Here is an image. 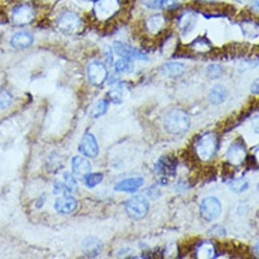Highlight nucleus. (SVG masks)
Masks as SVG:
<instances>
[{"mask_svg": "<svg viewBox=\"0 0 259 259\" xmlns=\"http://www.w3.org/2000/svg\"><path fill=\"white\" fill-rule=\"evenodd\" d=\"M203 2H211V0H203Z\"/></svg>", "mask_w": 259, "mask_h": 259, "instance_id": "obj_40", "label": "nucleus"}, {"mask_svg": "<svg viewBox=\"0 0 259 259\" xmlns=\"http://www.w3.org/2000/svg\"><path fill=\"white\" fill-rule=\"evenodd\" d=\"M105 61L108 65H113V50L109 47L105 50Z\"/></svg>", "mask_w": 259, "mask_h": 259, "instance_id": "obj_35", "label": "nucleus"}, {"mask_svg": "<svg viewBox=\"0 0 259 259\" xmlns=\"http://www.w3.org/2000/svg\"><path fill=\"white\" fill-rule=\"evenodd\" d=\"M113 70L116 74H131L135 70V65H133L132 60H127V58H119L116 61H113Z\"/></svg>", "mask_w": 259, "mask_h": 259, "instance_id": "obj_24", "label": "nucleus"}, {"mask_svg": "<svg viewBox=\"0 0 259 259\" xmlns=\"http://www.w3.org/2000/svg\"><path fill=\"white\" fill-rule=\"evenodd\" d=\"M44 201H46V196L42 194L41 197H38V200H37V203H35V207H37V208H41Z\"/></svg>", "mask_w": 259, "mask_h": 259, "instance_id": "obj_38", "label": "nucleus"}, {"mask_svg": "<svg viewBox=\"0 0 259 259\" xmlns=\"http://www.w3.org/2000/svg\"><path fill=\"white\" fill-rule=\"evenodd\" d=\"M149 210H150V204L145 196H133L125 203V211H126L127 217L135 221L143 220L149 214Z\"/></svg>", "mask_w": 259, "mask_h": 259, "instance_id": "obj_4", "label": "nucleus"}, {"mask_svg": "<svg viewBox=\"0 0 259 259\" xmlns=\"http://www.w3.org/2000/svg\"><path fill=\"white\" fill-rule=\"evenodd\" d=\"M197 258H215L217 256V249L212 242L208 241H203L197 245L196 249Z\"/></svg>", "mask_w": 259, "mask_h": 259, "instance_id": "obj_23", "label": "nucleus"}, {"mask_svg": "<svg viewBox=\"0 0 259 259\" xmlns=\"http://www.w3.org/2000/svg\"><path fill=\"white\" fill-rule=\"evenodd\" d=\"M143 5L149 9H166L164 0H143Z\"/></svg>", "mask_w": 259, "mask_h": 259, "instance_id": "obj_32", "label": "nucleus"}, {"mask_svg": "<svg viewBox=\"0 0 259 259\" xmlns=\"http://www.w3.org/2000/svg\"><path fill=\"white\" fill-rule=\"evenodd\" d=\"M252 85V94H256V95H258V81H255Z\"/></svg>", "mask_w": 259, "mask_h": 259, "instance_id": "obj_39", "label": "nucleus"}, {"mask_svg": "<svg viewBox=\"0 0 259 259\" xmlns=\"http://www.w3.org/2000/svg\"><path fill=\"white\" fill-rule=\"evenodd\" d=\"M56 24L57 28L64 34H77L78 31H81V28H82V19L75 12L65 10L57 17Z\"/></svg>", "mask_w": 259, "mask_h": 259, "instance_id": "obj_3", "label": "nucleus"}, {"mask_svg": "<svg viewBox=\"0 0 259 259\" xmlns=\"http://www.w3.org/2000/svg\"><path fill=\"white\" fill-rule=\"evenodd\" d=\"M177 166H179V161L176 159V156L166 154L156 161L153 170L159 177H173L176 175Z\"/></svg>", "mask_w": 259, "mask_h": 259, "instance_id": "obj_11", "label": "nucleus"}, {"mask_svg": "<svg viewBox=\"0 0 259 259\" xmlns=\"http://www.w3.org/2000/svg\"><path fill=\"white\" fill-rule=\"evenodd\" d=\"M145 184L143 177H129L122 182H118L115 184V190L120 191V193H136L140 190Z\"/></svg>", "mask_w": 259, "mask_h": 259, "instance_id": "obj_15", "label": "nucleus"}, {"mask_svg": "<svg viewBox=\"0 0 259 259\" xmlns=\"http://www.w3.org/2000/svg\"><path fill=\"white\" fill-rule=\"evenodd\" d=\"M166 26V16L163 14H153L149 16L145 21V27H146L147 33H150L152 35H156L161 33L164 30Z\"/></svg>", "mask_w": 259, "mask_h": 259, "instance_id": "obj_16", "label": "nucleus"}, {"mask_svg": "<svg viewBox=\"0 0 259 259\" xmlns=\"http://www.w3.org/2000/svg\"><path fill=\"white\" fill-rule=\"evenodd\" d=\"M35 19V9L31 5H19L12 12V23L14 26H27Z\"/></svg>", "mask_w": 259, "mask_h": 259, "instance_id": "obj_10", "label": "nucleus"}, {"mask_svg": "<svg viewBox=\"0 0 259 259\" xmlns=\"http://www.w3.org/2000/svg\"><path fill=\"white\" fill-rule=\"evenodd\" d=\"M78 208V201L75 197L72 194H65V196H60L54 203V210L58 214H63V215H68L75 212Z\"/></svg>", "mask_w": 259, "mask_h": 259, "instance_id": "obj_14", "label": "nucleus"}, {"mask_svg": "<svg viewBox=\"0 0 259 259\" xmlns=\"http://www.w3.org/2000/svg\"><path fill=\"white\" fill-rule=\"evenodd\" d=\"M227 159L234 166H241L246 160V146L242 140L232 142L231 146L227 150Z\"/></svg>", "mask_w": 259, "mask_h": 259, "instance_id": "obj_13", "label": "nucleus"}, {"mask_svg": "<svg viewBox=\"0 0 259 259\" xmlns=\"http://www.w3.org/2000/svg\"><path fill=\"white\" fill-rule=\"evenodd\" d=\"M119 0H95L94 14L98 20H109L119 13Z\"/></svg>", "mask_w": 259, "mask_h": 259, "instance_id": "obj_7", "label": "nucleus"}, {"mask_svg": "<svg viewBox=\"0 0 259 259\" xmlns=\"http://www.w3.org/2000/svg\"><path fill=\"white\" fill-rule=\"evenodd\" d=\"M228 99V90L224 85H214L208 92V101L212 105H221Z\"/></svg>", "mask_w": 259, "mask_h": 259, "instance_id": "obj_20", "label": "nucleus"}, {"mask_svg": "<svg viewBox=\"0 0 259 259\" xmlns=\"http://www.w3.org/2000/svg\"><path fill=\"white\" fill-rule=\"evenodd\" d=\"M164 3H166V7H177L179 6V0H164Z\"/></svg>", "mask_w": 259, "mask_h": 259, "instance_id": "obj_37", "label": "nucleus"}, {"mask_svg": "<svg viewBox=\"0 0 259 259\" xmlns=\"http://www.w3.org/2000/svg\"><path fill=\"white\" fill-rule=\"evenodd\" d=\"M108 109H109V101L108 99H99L98 102L94 105V108H92V116L95 119L101 118V116H104L108 112Z\"/></svg>", "mask_w": 259, "mask_h": 259, "instance_id": "obj_28", "label": "nucleus"}, {"mask_svg": "<svg viewBox=\"0 0 259 259\" xmlns=\"http://www.w3.org/2000/svg\"><path fill=\"white\" fill-rule=\"evenodd\" d=\"M71 168H72V175L82 177L91 171L92 164L91 161L88 160V157H85V156H74L72 161H71Z\"/></svg>", "mask_w": 259, "mask_h": 259, "instance_id": "obj_19", "label": "nucleus"}, {"mask_svg": "<svg viewBox=\"0 0 259 259\" xmlns=\"http://www.w3.org/2000/svg\"><path fill=\"white\" fill-rule=\"evenodd\" d=\"M113 53L120 58H127V60H139V61H149V57L140 51V50L135 49L133 46L127 44L125 41H115L113 42Z\"/></svg>", "mask_w": 259, "mask_h": 259, "instance_id": "obj_8", "label": "nucleus"}, {"mask_svg": "<svg viewBox=\"0 0 259 259\" xmlns=\"http://www.w3.org/2000/svg\"><path fill=\"white\" fill-rule=\"evenodd\" d=\"M78 183L75 180L74 175H71L68 171L63 173L60 179H57L54 182V189L53 193L58 194V196H65V194H74L77 193Z\"/></svg>", "mask_w": 259, "mask_h": 259, "instance_id": "obj_9", "label": "nucleus"}, {"mask_svg": "<svg viewBox=\"0 0 259 259\" xmlns=\"http://www.w3.org/2000/svg\"><path fill=\"white\" fill-rule=\"evenodd\" d=\"M197 23V16L193 12H186L179 17V27L183 33H190Z\"/></svg>", "mask_w": 259, "mask_h": 259, "instance_id": "obj_22", "label": "nucleus"}, {"mask_svg": "<svg viewBox=\"0 0 259 259\" xmlns=\"http://www.w3.org/2000/svg\"><path fill=\"white\" fill-rule=\"evenodd\" d=\"M104 180V175L102 173H87L85 176H82V182H84L85 187L88 189H94L97 187L98 184H101Z\"/></svg>", "mask_w": 259, "mask_h": 259, "instance_id": "obj_26", "label": "nucleus"}, {"mask_svg": "<svg viewBox=\"0 0 259 259\" xmlns=\"http://www.w3.org/2000/svg\"><path fill=\"white\" fill-rule=\"evenodd\" d=\"M160 70L164 75H168V77H182L183 74H186V71L189 70V67L187 64L171 61V63L164 64Z\"/></svg>", "mask_w": 259, "mask_h": 259, "instance_id": "obj_21", "label": "nucleus"}, {"mask_svg": "<svg viewBox=\"0 0 259 259\" xmlns=\"http://www.w3.org/2000/svg\"><path fill=\"white\" fill-rule=\"evenodd\" d=\"M104 249V245H102V241L95 237H88L82 241V251L85 252L87 256L90 258H97L101 255Z\"/></svg>", "mask_w": 259, "mask_h": 259, "instance_id": "obj_18", "label": "nucleus"}, {"mask_svg": "<svg viewBox=\"0 0 259 259\" xmlns=\"http://www.w3.org/2000/svg\"><path fill=\"white\" fill-rule=\"evenodd\" d=\"M221 212H223V204L217 197H205L200 204V217L207 223H212L218 220Z\"/></svg>", "mask_w": 259, "mask_h": 259, "instance_id": "obj_5", "label": "nucleus"}, {"mask_svg": "<svg viewBox=\"0 0 259 259\" xmlns=\"http://www.w3.org/2000/svg\"><path fill=\"white\" fill-rule=\"evenodd\" d=\"M33 42H34V37L28 31H19L10 38V44L14 50H26L31 47Z\"/></svg>", "mask_w": 259, "mask_h": 259, "instance_id": "obj_17", "label": "nucleus"}, {"mask_svg": "<svg viewBox=\"0 0 259 259\" xmlns=\"http://www.w3.org/2000/svg\"><path fill=\"white\" fill-rule=\"evenodd\" d=\"M78 150H79V153L85 156V157H88V159L97 157L99 154L98 140H97V138L91 132H85L82 139L79 142Z\"/></svg>", "mask_w": 259, "mask_h": 259, "instance_id": "obj_12", "label": "nucleus"}, {"mask_svg": "<svg viewBox=\"0 0 259 259\" xmlns=\"http://www.w3.org/2000/svg\"><path fill=\"white\" fill-rule=\"evenodd\" d=\"M175 190L177 191V193H184V191H187L189 190V184L186 182H179L177 184H176Z\"/></svg>", "mask_w": 259, "mask_h": 259, "instance_id": "obj_36", "label": "nucleus"}, {"mask_svg": "<svg viewBox=\"0 0 259 259\" xmlns=\"http://www.w3.org/2000/svg\"><path fill=\"white\" fill-rule=\"evenodd\" d=\"M163 126L164 131L170 135L182 136L187 132L191 126V119L190 115L180 108H175L168 111L164 118H163Z\"/></svg>", "mask_w": 259, "mask_h": 259, "instance_id": "obj_1", "label": "nucleus"}, {"mask_svg": "<svg viewBox=\"0 0 259 259\" xmlns=\"http://www.w3.org/2000/svg\"><path fill=\"white\" fill-rule=\"evenodd\" d=\"M87 77L94 87H102L109 77V71L105 63L99 60H92L87 67Z\"/></svg>", "mask_w": 259, "mask_h": 259, "instance_id": "obj_6", "label": "nucleus"}, {"mask_svg": "<svg viewBox=\"0 0 259 259\" xmlns=\"http://www.w3.org/2000/svg\"><path fill=\"white\" fill-rule=\"evenodd\" d=\"M223 72H224V68H223V65L221 64H210L207 68H205V74H207V77L210 78V79H217L223 75Z\"/></svg>", "mask_w": 259, "mask_h": 259, "instance_id": "obj_30", "label": "nucleus"}, {"mask_svg": "<svg viewBox=\"0 0 259 259\" xmlns=\"http://www.w3.org/2000/svg\"><path fill=\"white\" fill-rule=\"evenodd\" d=\"M63 167V159H61V156L57 153H51L49 157V161H47V168H49V171H57V170H60V168Z\"/></svg>", "mask_w": 259, "mask_h": 259, "instance_id": "obj_29", "label": "nucleus"}, {"mask_svg": "<svg viewBox=\"0 0 259 259\" xmlns=\"http://www.w3.org/2000/svg\"><path fill=\"white\" fill-rule=\"evenodd\" d=\"M13 102V97L9 91H0V111L6 109L9 106L12 105Z\"/></svg>", "mask_w": 259, "mask_h": 259, "instance_id": "obj_31", "label": "nucleus"}, {"mask_svg": "<svg viewBox=\"0 0 259 259\" xmlns=\"http://www.w3.org/2000/svg\"><path fill=\"white\" fill-rule=\"evenodd\" d=\"M145 194L150 197V198H159V197H160V190H159L157 186H152V187H149V189L145 191Z\"/></svg>", "mask_w": 259, "mask_h": 259, "instance_id": "obj_34", "label": "nucleus"}, {"mask_svg": "<svg viewBox=\"0 0 259 259\" xmlns=\"http://www.w3.org/2000/svg\"><path fill=\"white\" fill-rule=\"evenodd\" d=\"M230 190L234 191V193H237V194H241V193H244L246 190L249 189V183L248 180H245L244 177H241V179H234L230 182Z\"/></svg>", "mask_w": 259, "mask_h": 259, "instance_id": "obj_27", "label": "nucleus"}, {"mask_svg": "<svg viewBox=\"0 0 259 259\" xmlns=\"http://www.w3.org/2000/svg\"><path fill=\"white\" fill-rule=\"evenodd\" d=\"M115 85H116V87L108 92L106 97H108V101H109V102L119 105L120 102L123 101V85H125V82H118V84Z\"/></svg>", "mask_w": 259, "mask_h": 259, "instance_id": "obj_25", "label": "nucleus"}, {"mask_svg": "<svg viewBox=\"0 0 259 259\" xmlns=\"http://www.w3.org/2000/svg\"><path fill=\"white\" fill-rule=\"evenodd\" d=\"M220 149V139L215 132H207L198 136L194 143V153L201 161H210L215 157Z\"/></svg>", "mask_w": 259, "mask_h": 259, "instance_id": "obj_2", "label": "nucleus"}, {"mask_svg": "<svg viewBox=\"0 0 259 259\" xmlns=\"http://www.w3.org/2000/svg\"><path fill=\"white\" fill-rule=\"evenodd\" d=\"M208 234H210V235H212V237H224L225 228L224 227H221V225H214V227H211L210 228Z\"/></svg>", "mask_w": 259, "mask_h": 259, "instance_id": "obj_33", "label": "nucleus"}]
</instances>
